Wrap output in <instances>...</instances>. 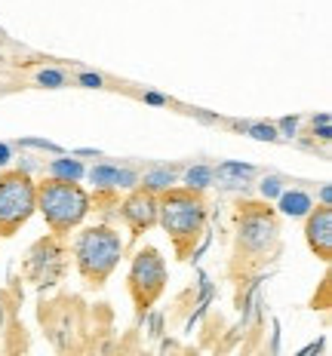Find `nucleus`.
<instances>
[{
    "label": "nucleus",
    "mask_w": 332,
    "mask_h": 356,
    "mask_svg": "<svg viewBox=\"0 0 332 356\" xmlns=\"http://www.w3.org/2000/svg\"><path fill=\"white\" fill-rule=\"evenodd\" d=\"M206 215L210 212H206V200L200 191L173 184L164 194H157V225L169 234L179 258H188L194 252L206 227Z\"/></svg>",
    "instance_id": "1"
},
{
    "label": "nucleus",
    "mask_w": 332,
    "mask_h": 356,
    "mask_svg": "<svg viewBox=\"0 0 332 356\" xmlns=\"http://www.w3.org/2000/svg\"><path fill=\"white\" fill-rule=\"evenodd\" d=\"M90 209H93V197L77 181H65V178H53V175L37 181V212L43 215L47 227L56 236H65L74 227H80Z\"/></svg>",
    "instance_id": "2"
},
{
    "label": "nucleus",
    "mask_w": 332,
    "mask_h": 356,
    "mask_svg": "<svg viewBox=\"0 0 332 356\" xmlns=\"http://www.w3.org/2000/svg\"><path fill=\"white\" fill-rule=\"evenodd\" d=\"M74 258H77L80 277L90 286H102L114 273V267L123 258V240L111 225H93L77 236L74 246Z\"/></svg>",
    "instance_id": "3"
},
{
    "label": "nucleus",
    "mask_w": 332,
    "mask_h": 356,
    "mask_svg": "<svg viewBox=\"0 0 332 356\" xmlns=\"http://www.w3.org/2000/svg\"><path fill=\"white\" fill-rule=\"evenodd\" d=\"M37 212V181L22 169L0 175V236H13Z\"/></svg>",
    "instance_id": "4"
},
{
    "label": "nucleus",
    "mask_w": 332,
    "mask_h": 356,
    "mask_svg": "<svg viewBox=\"0 0 332 356\" xmlns=\"http://www.w3.org/2000/svg\"><path fill=\"white\" fill-rule=\"evenodd\" d=\"M280 218L268 203H240L237 212V252L246 258H264L277 246Z\"/></svg>",
    "instance_id": "5"
},
{
    "label": "nucleus",
    "mask_w": 332,
    "mask_h": 356,
    "mask_svg": "<svg viewBox=\"0 0 332 356\" xmlns=\"http://www.w3.org/2000/svg\"><path fill=\"white\" fill-rule=\"evenodd\" d=\"M132 304L139 314H145L148 307H154V301L164 295L166 289V261L154 246H145L132 255L129 261V277H127Z\"/></svg>",
    "instance_id": "6"
},
{
    "label": "nucleus",
    "mask_w": 332,
    "mask_h": 356,
    "mask_svg": "<svg viewBox=\"0 0 332 356\" xmlns=\"http://www.w3.org/2000/svg\"><path fill=\"white\" fill-rule=\"evenodd\" d=\"M120 218L127 221V227L132 231V236H142L145 231H151L157 225V194L145 188H129L127 200L120 203Z\"/></svg>",
    "instance_id": "7"
},
{
    "label": "nucleus",
    "mask_w": 332,
    "mask_h": 356,
    "mask_svg": "<svg viewBox=\"0 0 332 356\" xmlns=\"http://www.w3.org/2000/svg\"><path fill=\"white\" fill-rule=\"evenodd\" d=\"M305 240L308 249L314 252L320 261L332 258V206H311V212L305 215Z\"/></svg>",
    "instance_id": "8"
},
{
    "label": "nucleus",
    "mask_w": 332,
    "mask_h": 356,
    "mask_svg": "<svg viewBox=\"0 0 332 356\" xmlns=\"http://www.w3.org/2000/svg\"><path fill=\"white\" fill-rule=\"evenodd\" d=\"M93 184L102 191H117V188H136L139 184V175L129 172V169H117V166H108V163H102V166H95L93 172Z\"/></svg>",
    "instance_id": "9"
},
{
    "label": "nucleus",
    "mask_w": 332,
    "mask_h": 356,
    "mask_svg": "<svg viewBox=\"0 0 332 356\" xmlns=\"http://www.w3.org/2000/svg\"><path fill=\"white\" fill-rule=\"evenodd\" d=\"M311 197L301 194V191H286V194H280V212L283 215H292V218H299V215H308L311 212Z\"/></svg>",
    "instance_id": "10"
},
{
    "label": "nucleus",
    "mask_w": 332,
    "mask_h": 356,
    "mask_svg": "<svg viewBox=\"0 0 332 356\" xmlns=\"http://www.w3.org/2000/svg\"><path fill=\"white\" fill-rule=\"evenodd\" d=\"M47 175H53V178H65V181H80V178H84V166H80V160L58 157V160L49 163Z\"/></svg>",
    "instance_id": "11"
},
{
    "label": "nucleus",
    "mask_w": 332,
    "mask_h": 356,
    "mask_svg": "<svg viewBox=\"0 0 332 356\" xmlns=\"http://www.w3.org/2000/svg\"><path fill=\"white\" fill-rule=\"evenodd\" d=\"M173 184H175V172H173V169H154V172H148L142 178V184H139V188L151 191V194H164V191L173 188Z\"/></svg>",
    "instance_id": "12"
},
{
    "label": "nucleus",
    "mask_w": 332,
    "mask_h": 356,
    "mask_svg": "<svg viewBox=\"0 0 332 356\" xmlns=\"http://www.w3.org/2000/svg\"><path fill=\"white\" fill-rule=\"evenodd\" d=\"M212 175H219L221 181H246L253 175V166H243V163H221Z\"/></svg>",
    "instance_id": "13"
},
{
    "label": "nucleus",
    "mask_w": 332,
    "mask_h": 356,
    "mask_svg": "<svg viewBox=\"0 0 332 356\" xmlns=\"http://www.w3.org/2000/svg\"><path fill=\"white\" fill-rule=\"evenodd\" d=\"M210 181H212V169L210 166H194V169L184 172V188H191V191H203Z\"/></svg>",
    "instance_id": "14"
},
{
    "label": "nucleus",
    "mask_w": 332,
    "mask_h": 356,
    "mask_svg": "<svg viewBox=\"0 0 332 356\" xmlns=\"http://www.w3.org/2000/svg\"><path fill=\"white\" fill-rule=\"evenodd\" d=\"M249 132H253L255 138H264V142H274V138H280L274 126H264V123H255V126H249Z\"/></svg>",
    "instance_id": "15"
},
{
    "label": "nucleus",
    "mask_w": 332,
    "mask_h": 356,
    "mask_svg": "<svg viewBox=\"0 0 332 356\" xmlns=\"http://www.w3.org/2000/svg\"><path fill=\"white\" fill-rule=\"evenodd\" d=\"M37 83H43V86H62L65 83V74H58V71H40V74H37Z\"/></svg>",
    "instance_id": "16"
},
{
    "label": "nucleus",
    "mask_w": 332,
    "mask_h": 356,
    "mask_svg": "<svg viewBox=\"0 0 332 356\" xmlns=\"http://www.w3.org/2000/svg\"><path fill=\"white\" fill-rule=\"evenodd\" d=\"M262 194L264 197H277L280 194V181H277V178H268V181L262 184Z\"/></svg>",
    "instance_id": "17"
},
{
    "label": "nucleus",
    "mask_w": 332,
    "mask_h": 356,
    "mask_svg": "<svg viewBox=\"0 0 332 356\" xmlns=\"http://www.w3.org/2000/svg\"><path fill=\"white\" fill-rule=\"evenodd\" d=\"M314 123H320V129H317V126H314V132H317V136H320V138H329V117H326V114H320Z\"/></svg>",
    "instance_id": "18"
},
{
    "label": "nucleus",
    "mask_w": 332,
    "mask_h": 356,
    "mask_svg": "<svg viewBox=\"0 0 332 356\" xmlns=\"http://www.w3.org/2000/svg\"><path fill=\"white\" fill-rule=\"evenodd\" d=\"M320 206H332V188L329 184H323L320 188Z\"/></svg>",
    "instance_id": "19"
},
{
    "label": "nucleus",
    "mask_w": 332,
    "mask_h": 356,
    "mask_svg": "<svg viewBox=\"0 0 332 356\" xmlns=\"http://www.w3.org/2000/svg\"><path fill=\"white\" fill-rule=\"evenodd\" d=\"M80 80H84L86 86H99V83H102V80L95 77V74H84V77H80Z\"/></svg>",
    "instance_id": "20"
},
{
    "label": "nucleus",
    "mask_w": 332,
    "mask_h": 356,
    "mask_svg": "<svg viewBox=\"0 0 332 356\" xmlns=\"http://www.w3.org/2000/svg\"><path fill=\"white\" fill-rule=\"evenodd\" d=\"M6 157H10V147H6V145H0V166H3V163H6Z\"/></svg>",
    "instance_id": "21"
},
{
    "label": "nucleus",
    "mask_w": 332,
    "mask_h": 356,
    "mask_svg": "<svg viewBox=\"0 0 332 356\" xmlns=\"http://www.w3.org/2000/svg\"><path fill=\"white\" fill-rule=\"evenodd\" d=\"M280 126H283V129H286V132H292V129H295V117H292V120H283V123H280Z\"/></svg>",
    "instance_id": "22"
}]
</instances>
